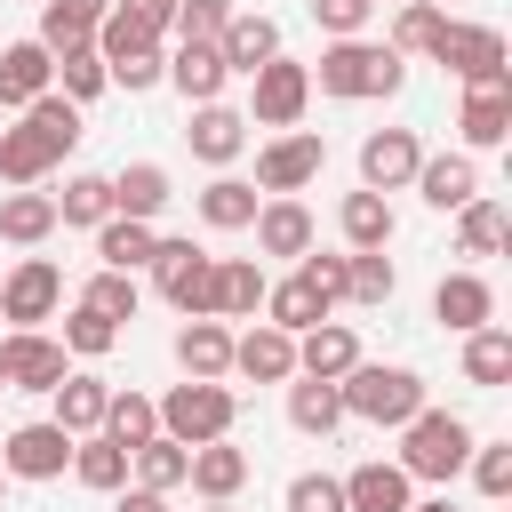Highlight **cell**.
<instances>
[{"mask_svg":"<svg viewBox=\"0 0 512 512\" xmlns=\"http://www.w3.org/2000/svg\"><path fill=\"white\" fill-rule=\"evenodd\" d=\"M80 136V104L72 96H32L16 128H0V176L8 184H40Z\"/></svg>","mask_w":512,"mask_h":512,"instance_id":"1","label":"cell"},{"mask_svg":"<svg viewBox=\"0 0 512 512\" xmlns=\"http://www.w3.org/2000/svg\"><path fill=\"white\" fill-rule=\"evenodd\" d=\"M336 400H344V416H368V424H408L416 408H424V376H408V368H344L336 376Z\"/></svg>","mask_w":512,"mask_h":512,"instance_id":"2","label":"cell"},{"mask_svg":"<svg viewBox=\"0 0 512 512\" xmlns=\"http://www.w3.org/2000/svg\"><path fill=\"white\" fill-rule=\"evenodd\" d=\"M400 432H408V440H400V472H408V480H448V472L472 456V432H464V416H448V408H416Z\"/></svg>","mask_w":512,"mask_h":512,"instance_id":"3","label":"cell"},{"mask_svg":"<svg viewBox=\"0 0 512 512\" xmlns=\"http://www.w3.org/2000/svg\"><path fill=\"white\" fill-rule=\"evenodd\" d=\"M232 416H240V400H232L216 376H192V384H176V392L160 400V432H168V440H184V448L224 440V432H232Z\"/></svg>","mask_w":512,"mask_h":512,"instance_id":"4","label":"cell"},{"mask_svg":"<svg viewBox=\"0 0 512 512\" xmlns=\"http://www.w3.org/2000/svg\"><path fill=\"white\" fill-rule=\"evenodd\" d=\"M320 88L328 96H392L400 88V48H376V40H336L320 56Z\"/></svg>","mask_w":512,"mask_h":512,"instance_id":"5","label":"cell"},{"mask_svg":"<svg viewBox=\"0 0 512 512\" xmlns=\"http://www.w3.org/2000/svg\"><path fill=\"white\" fill-rule=\"evenodd\" d=\"M152 280H160V296H168L184 320H208V296H216V256H200L192 240H152Z\"/></svg>","mask_w":512,"mask_h":512,"instance_id":"6","label":"cell"},{"mask_svg":"<svg viewBox=\"0 0 512 512\" xmlns=\"http://www.w3.org/2000/svg\"><path fill=\"white\" fill-rule=\"evenodd\" d=\"M432 56L472 88H504V32H488V24H440Z\"/></svg>","mask_w":512,"mask_h":512,"instance_id":"7","label":"cell"},{"mask_svg":"<svg viewBox=\"0 0 512 512\" xmlns=\"http://www.w3.org/2000/svg\"><path fill=\"white\" fill-rule=\"evenodd\" d=\"M248 80H256V120H264V128H296V120H304V104H312V72H304V64L264 56Z\"/></svg>","mask_w":512,"mask_h":512,"instance_id":"8","label":"cell"},{"mask_svg":"<svg viewBox=\"0 0 512 512\" xmlns=\"http://www.w3.org/2000/svg\"><path fill=\"white\" fill-rule=\"evenodd\" d=\"M320 160H328V144H320L312 128H296V136H280V144L256 152V184H264V192H304V184L320 176Z\"/></svg>","mask_w":512,"mask_h":512,"instance_id":"9","label":"cell"},{"mask_svg":"<svg viewBox=\"0 0 512 512\" xmlns=\"http://www.w3.org/2000/svg\"><path fill=\"white\" fill-rule=\"evenodd\" d=\"M0 464H8L16 480H56V472L72 464V432H64V424H16L8 448H0Z\"/></svg>","mask_w":512,"mask_h":512,"instance_id":"10","label":"cell"},{"mask_svg":"<svg viewBox=\"0 0 512 512\" xmlns=\"http://www.w3.org/2000/svg\"><path fill=\"white\" fill-rule=\"evenodd\" d=\"M0 368H8V392H56V384H64V344L16 328V336L0 344Z\"/></svg>","mask_w":512,"mask_h":512,"instance_id":"11","label":"cell"},{"mask_svg":"<svg viewBox=\"0 0 512 512\" xmlns=\"http://www.w3.org/2000/svg\"><path fill=\"white\" fill-rule=\"evenodd\" d=\"M56 296H64V272H56L48 256H24V264L8 272V288H0V320H48Z\"/></svg>","mask_w":512,"mask_h":512,"instance_id":"12","label":"cell"},{"mask_svg":"<svg viewBox=\"0 0 512 512\" xmlns=\"http://www.w3.org/2000/svg\"><path fill=\"white\" fill-rule=\"evenodd\" d=\"M416 160H424V152H416L408 128H376V136L360 144V184H368V192H392V184L416 176Z\"/></svg>","mask_w":512,"mask_h":512,"instance_id":"13","label":"cell"},{"mask_svg":"<svg viewBox=\"0 0 512 512\" xmlns=\"http://www.w3.org/2000/svg\"><path fill=\"white\" fill-rule=\"evenodd\" d=\"M232 368L256 376V384H288V376H296V336L264 320V328H248V336L232 344Z\"/></svg>","mask_w":512,"mask_h":512,"instance_id":"14","label":"cell"},{"mask_svg":"<svg viewBox=\"0 0 512 512\" xmlns=\"http://www.w3.org/2000/svg\"><path fill=\"white\" fill-rule=\"evenodd\" d=\"M432 312H440L448 328H464V336H472V328H488V320H496V288H488L480 272H448V280L432 288Z\"/></svg>","mask_w":512,"mask_h":512,"instance_id":"15","label":"cell"},{"mask_svg":"<svg viewBox=\"0 0 512 512\" xmlns=\"http://www.w3.org/2000/svg\"><path fill=\"white\" fill-rule=\"evenodd\" d=\"M352 360H360V336H352L344 320H312V328H304V344H296V368H304V376H320V384H336Z\"/></svg>","mask_w":512,"mask_h":512,"instance_id":"16","label":"cell"},{"mask_svg":"<svg viewBox=\"0 0 512 512\" xmlns=\"http://www.w3.org/2000/svg\"><path fill=\"white\" fill-rule=\"evenodd\" d=\"M48 80H56V56L40 40H8L0 48V104H32V96H48Z\"/></svg>","mask_w":512,"mask_h":512,"instance_id":"17","label":"cell"},{"mask_svg":"<svg viewBox=\"0 0 512 512\" xmlns=\"http://www.w3.org/2000/svg\"><path fill=\"white\" fill-rule=\"evenodd\" d=\"M216 56H224V72H256L264 56H280V24L272 16H224Z\"/></svg>","mask_w":512,"mask_h":512,"instance_id":"18","label":"cell"},{"mask_svg":"<svg viewBox=\"0 0 512 512\" xmlns=\"http://www.w3.org/2000/svg\"><path fill=\"white\" fill-rule=\"evenodd\" d=\"M256 248L264 256H312V208L304 200H272V208H256Z\"/></svg>","mask_w":512,"mask_h":512,"instance_id":"19","label":"cell"},{"mask_svg":"<svg viewBox=\"0 0 512 512\" xmlns=\"http://www.w3.org/2000/svg\"><path fill=\"white\" fill-rule=\"evenodd\" d=\"M184 480H192L208 504H232V488L248 480V456H240L232 440H200V448H192V464H184Z\"/></svg>","mask_w":512,"mask_h":512,"instance_id":"20","label":"cell"},{"mask_svg":"<svg viewBox=\"0 0 512 512\" xmlns=\"http://www.w3.org/2000/svg\"><path fill=\"white\" fill-rule=\"evenodd\" d=\"M104 8H112V0H40V48H48V56H64V48L96 40Z\"/></svg>","mask_w":512,"mask_h":512,"instance_id":"21","label":"cell"},{"mask_svg":"<svg viewBox=\"0 0 512 512\" xmlns=\"http://www.w3.org/2000/svg\"><path fill=\"white\" fill-rule=\"evenodd\" d=\"M432 208H464L472 192H480V168L464 160V152H448V160H416V176H408Z\"/></svg>","mask_w":512,"mask_h":512,"instance_id":"22","label":"cell"},{"mask_svg":"<svg viewBox=\"0 0 512 512\" xmlns=\"http://www.w3.org/2000/svg\"><path fill=\"white\" fill-rule=\"evenodd\" d=\"M160 208H168V168L160 160H136V168L112 176V216H144L152 224Z\"/></svg>","mask_w":512,"mask_h":512,"instance_id":"23","label":"cell"},{"mask_svg":"<svg viewBox=\"0 0 512 512\" xmlns=\"http://www.w3.org/2000/svg\"><path fill=\"white\" fill-rule=\"evenodd\" d=\"M56 232V200L48 192H32V184H16L8 200H0V240H16V248H40Z\"/></svg>","mask_w":512,"mask_h":512,"instance_id":"24","label":"cell"},{"mask_svg":"<svg viewBox=\"0 0 512 512\" xmlns=\"http://www.w3.org/2000/svg\"><path fill=\"white\" fill-rule=\"evenodd\" d=\"M344 512H408V472L400 464H360L344 480Z\"/></svg>","mask_w":512,"mask_h":512,"instance_id":"25","label":"cell"},{"mask_svg":"<svg viewBox=\"0 0 512 512\" xmlns=\"http://www.w3.org/2000/svg\"><path fill=\"white\" fill-rule=\"evenodd\" d=\"M168 80H176L192 104H216V88H224V56H216V40H184L176 64H168Z\"/></svg>","mask_w":512,"mask_h":512,"instance_id":"26","label":"cell"},{"mask_svg":"<svg viewBox=\"0 0 512 512\" xmlns=\"http://www.w3.org/2000/svg\"><path fill=\"white\" fill-rule=\"evenodd\" d=\"M184 136H192V152H200V160H216V168H224V160L248 144V120H240V112H224V104H200Z\"/></svg>","mask_w":512,"mask_h":512,"instance_id":"27","label":"cell"},{"mask_svg":"<svg viewBox=\"0 0 512 512\" xmlns=\"http://www.w3.org/2000/svg\"><path fill=\"white\" fill-rule=\"evenodd\" d=\"M96 256H104L112 272L152 264V224H144V216H104V224H96Z\"/></svg>","mask_w":512,"mask_h":512,"instance_id":"28","label":"cell"},{"mask_svg":"<svg viewBox=\"0 0 512 512\" xmlns=\"http://www.w3.org/2000/svg\"><path fill=\"white\" fill-rule=\"evenodd\" d=\"M256 304H264V272H256L248 256L216 264V296H208V320H240V312H256Z\"/></svg>","mask_w":512,"mask_h":512,"instance_id":"29","label":"cell"},{"mask_svg":"<svg viewBox=\"0 0 512 512\" xmlns=\"http://www.w3.org/2000/svg\"><path fill=\"white\" fill-rule=\"evenodd\" d=\"M264 312H272V328H288V336H304L312 320H328V304H320V288L296 272V280H280V288H264Z\"/></svg>","mask_w":512,"mask_h":512,"instance_id":"30","label":"cell"},{"mask_svg":"<svg viewBox=\"0 0 512 512\" xmlns=\"http://www.w3.org/2000/svg\"><path fill=\"white\" fill-rule=\"evenodd\" d=\"M176 360H184V376H224V368H232V336H224L216 320H184Z\"/></svg>","mask_w":512,"mask_h":512,"instance_id":"31","label":"cell"},{"mask_svg":"<svg viewBox=\"0 0 512 512\" xmlns=\"http://www.w3.org/2000/svg\"><path fill=\"white\" fill-rule=\"evenodd\" d=\"M104 400H112V392H104L96 376H72V368H64V384H56V424L80 440V432H96V424H104Z\"/></svg>","mask_w":512,"mask_h":512,"instance_id":"32","label":"cell"},{"mask_svg":"<svg viewBox=\"0 0 512 512\" xmlns=\"http://www.w3.org/2000/svg\"><path fill=\"white\" fill-rule=\"evenodd\" d=\"M288 424L296 432H336L344 424V400H336V384H320V376H304V384H288Z\"/></svg>","mask_w":512,"mask_h":512,"instance_id":"33","label":"cell"},{"mask_svg":"<svg viewBox=\"0 0 512 512\" xmlns=\"http://www.w3.org/2000/svg\"><path fill=\"white\" fill-rule=\"evenodd\" d=\"M72 472H80V488H120V480H128V448H120L112 432H80Z\"/></svg>","mask_w":512,"mask_h":512,"instance_id":"34","label":"cell"},{"mask_svg":"<svg viewBox=\"0 0 512 512\" xmlns=\"http://www.w3.org/2000/svg\"><path fill=\"white\" fill-rule=\"evenodd\" d=\"M504 136H512V96H504V88H472V96H464V144L488 152V144H504Z\"/></svg>","mask_w":512,"mask_h":512,"instance_id":"35","label":"cell"},{"mask_svg":"<svg viewBox=\"0 0 512 512\" xmlns=\"http://www.w3.org/2000/svg\"><path fill=\"white\" fill-rule=\"evenodd\" d=\"M128 456H136V472H144V488H160V496H168V488H184V464H192V448H184V440H168V432H152V440H136Z\"/></svg>","mask_w":512,"mask_h":512,"instance_id":"36","label":"cell"},{"mask_svg":"<svg viewBox=\"0 0 512 512\" xmlns=\"http://www.w3.org/2000/svg\"><path fill=\"white\" fill-rule=\"evenodd\" d=\"M200 216H208L216 232H240V224H256V184H240V176H216V184L200 192Z\"/></svg>","mask_w":512,"mask_h":512,"instance_id":"37","label":"cell"},{"mask_svg":"<svg viewBox=\"0 0 512 512\" xmlns=\"http://www.w3.org/2000/svg\"><path fill=\"white\" fill-rule=\"evenodd\" d=\"M96 432H112L120 448H136V440H152V432H160V408H152L144 392H112V400H104V424H96Z\"/></svg>","mask_w":512,"mask_h":512,"instance_id":"38","label":"cell"},{"mask_svg":"<svg viewBox=\"0 0 512 512\" xmlns=\"http://www.w3.org/2000/svg\"><path fill=\"white\" fill-rule=\"evenodd\" d=\"M112 216V176H64L56 224H104Z\"/></svg>","mask_w":512,"mask_h":512,"instance_id":"39","label":"cell"},{"mask_svg":"<svg viewBox=\"0 0 512 512\" xmlns=\"http://www.w3.org/2000/svg\"><path fill=\"white\" fill-rule=\"evenodd\" d=\"M344 240H352V248H384V240H392L384 192H352V200H344Z\"/></svg>","mask_w":512,"mask_h":512,"instance_id":"40","label":"cell"},{"mask_svg":"<svg viewBox=\"0 0 512 512\" xmlns=\"http://www.w3.org/2000/svg\"><path fill=\"white\" fill-rule=\"evenodd\" d=\"M464 376H472V384H504V376H512V336H504V328H472Z\"/></svg>","mask_w":512,"mask_h":512,"instance_id":"41","label":"cell"},{"mask_svg":"<svg viewBox=\"0 0 512 512\" xmlns=\"http://www.w3.org/2000/svg\"><path fill=\"white\" fill-rule=\"evenodd\" d=\"M344 296H352V304H384V296H392V264H384V248L344 256Z\"/></svg>","mask_w":512,"mask_h":512,"instance_id":"42","label":"cell"},{"mask_svg":"<svg viewBox=\"0 0 512 512\" xmlns=\"http://www.w3.org/2000/svg\"><path fill=\"white\" fill-rule=\"evenodd\" d=\"M440 24H448V16H440L432 0H408V8H400V24H392V48H400V56H432Z\"/></svg>","mask_w":512,"mask_h":512,"instance_id":"43","label":"cell"},{"mask_svg":"<svg viewBox=\"0 0 512 512\" xmlns=\"http://www.w3.org/2000/svg\"><path fill=\"white\" fill-rule=\"evenodd\" d=\"M496 248H504V208L472 192L464 200V256H496Z\"/></svg>","mask_w":512,"mask_h":512,"instance_id":"44","label":"cell"},{"mask_svg":"<svg viewBox=\"0 0 512 512\" xmlns=\"http://www.w3.org/2000/svg\"><path fill=\"white\" fill-rule=\"evenodd\" d=\"M80 304H88V312H104V320H136V280L104 264V272L88 280V296H80Z\"/></svg>","mask_w":512,"mask_h":512,"instance_id":"45","label":"cell"},{"mask_svg":"<svg viewBox=\"0 0 512 512\" xmlns=\"http://www.w3.org/2000/svg\"><path fill=\"white\" fill-rule=\"evenodd\" d=\"M56 72H64V96H72V104H88V96L104 88V56H96V40L64 48V64H56Z\"/></svg>","mask_w":512,"mask_h":512,"instance_id":"46","label":"cell"},{"mask_svg":"<svg viewBox=\"0 0 512 512\" xmlns=\"http://www.w3.org/2000/svg\"><path fill=\"white\" fill-rule=\"evenodd\" d=\"M64 344L96 360V352H112V344H120V320H104V312H88V304H80V312L64 320Z\"/></svg>","mask_w":512,"mask_h":512,"instance_id":"47","label":"cell"},{"mask_svg":"<svg viewBox=\"0 0 512 512\" xmlns=\"http://www.w3.org/2000/svg\"><path fill=\"white\" fill-rule=\"evenodd\" d=\"M288 512H344V480H328V472H296V480H288Z\"/></svg>","mask_w":512,"mask_h":512,"instance_id":"48","label":"cell"},{"mask_svg":"<svg viewBox=\"0 0 512 512\" xmlns=\"http://www.w3.org/2000/svg\"><path fill=\"white\" fill-rule=\"evenodd\" d=\"M168 64H160V48H128V56H104V80H120V88H152Z\"/></svg>","mask_w":512,"mask_h":512,"instance_id":"49","label":"cell"},{"mask_svg":"<svg viewBox=\"0 0 512 512\" xmlns=\"http://www.w3.org/2000/svg\"><path fill=\"white\" fill-rule=\"evenodd\" d=\"M224 16H232V0H176L184 40H216V32H224Z\"/></svg>","mask_w":512,"mask_h":512,"instance_id":"50","label":"cell"},{"mask_svg":"<svg viewBox=\"0 0 512 512\" xmlns=\"http://www.w3.org/2000/svg\"><path fill=\"white\" fill-rule=\"evenodd\" d=\"M464 464H472L480 496H512V448H480V456H464Z\"/></svg>","mask_w":512,"mask_h":512,"instance_id":"51","label":"cell"},{"mask_svg":"<svg viewBox=\"0 0 512 512\" xmlns=\"http://www.w3.org/2000/svg\"><path fill=\"white\" fill-rule=\"evenodd\" d=\"M368 8H376V0H312V16H320L336 40H352V32L368 24Z\"/></svg>","mask_w":512,"mask_h":512,"instance_id":"52","label":"cell"},{"mask_svg":"<svg viewBox=\"0 0 512 512\" xmlns=\"http://www.w3.org/2000/svg\"><path fill=\"white\" fill-rule=\"evenodd\" d=\"M304 280L320 288V304H344V256H304Z\"/></svg>","mask_w":512,"mask_h":512,"instance_id":"53","label":"cell"},{"mask_svg":"<svg viewBox=\"0 0 512 512\" xmlns=\"http://www.w3.org/2000/svg\"><path fill=\"white\" fill-rule=\"evenodd\" d=\"M120 512H168V504H160V488H136V496H120Z\"/></svg>","mask_w":512,"mask_h":512,"instance_id":"54","label":"cell"},{"mask_svg":"<svg viewBox=\"0 0 512 512\" xmlns=\"http://www.w3.org/2000/svg\"><path fill=\"white\" fill-rule=\"evenodd\" d=\"M408 512H456V504H448V496H432V504H408Z\"/></svg>","mask_w":512,"mask_h":512,"instance_id":"55","label":"cell"},{"mask_svg":"<svg viewBox=\"0 0 512 512\" xmlns=\"http://www.w3.org/2000/svg\"><path fill=\"white\" fill-rule=\"evenodd\" d=\"M0 392H8V368H0Z\"/></svg>","mask_w":512,"mask_h":512,"instance_id":"56","label":"cell"},{"mask_svg":"<svg viewBox=\"0 0 512 512\" xmlns=\"http://www.w3.org/2000/svg\"><path fill=\"white\" fill-rule=\"evenodd\" d=\"M208 512H232V504H208Z\"/></svg>","mask_w":512,"mask_h":512,"instance_id":"57","label":"cell"}]
</instances>
